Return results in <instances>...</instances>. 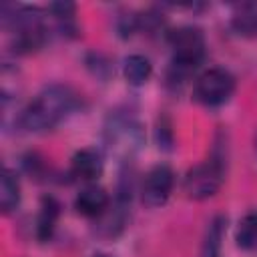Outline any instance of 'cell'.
<instances>
[{"instance_id":"cell-2","label":"cell","mask_w":257,"mask_h":257,"mask_svg":"<svg viewBox=\"0 0 257 257\" xmlns=\"http://www.w3.org/2000/svg\"><path fill=\"white\" fill-rule=\"evenodd\" d=\"M169 44L173 50V68L187 72L195 68L205 56V36L199 28L181 26L169 34Z\"/></svg>"},{"instance_id":"cell-14","label":"cell","mask_w":257,"mask_h":257,"mask_svg":"<svg viewBox=\"0 0 257 257\" xmlns=\"http://www.w3.org/2000/svg\"><path fill=\"white\" fill-rule=\"evenodd\" d=\"M155 137H157V143H159L161 149H165V151L171 149V145H173V131H171V124H169L165 118L157 124Z\"/></svg>"},{"instance_id":"cell-3","label":"cell","mask_w":257,"mask_h":257,"mask_svg":"<svg viewBox=\"0 0 257 257\" xmlns=\"http://www.w3.org/2000/svg\"><path fill=\"white\" fill-rule=\"evenodd\" d=\"M223 173H225V169L219 159H209L201 165H195L185 175L183 189H185L187 197L195 199V201L213 197L223 183Z\"/></svg>"},{"instance_id":"cell-10","label":"cell","mask_w":257,"mask_h":257,"mask_svg":"<svg viewBox=\"0 0 257 257\" xmlns=\"http://www.w3.org/2000/svg\"><path fill=\"white\" fill-rule=\"evenodd\" d=\"M225 225L227 219L223 215H217L205 233V241H203V257H221V239L225 233Z\"/></svg>"},{"instance_id":"cell-8","label":"cell","mask_w":257,"mask_h":257,"mask_svg":"<svg viewBox=\"0 0 257 257\" xmlns=\"http://www.w3.org/2000/svg\"><path fill=\"white\" fill-rule=\"evenodd\" d=\"M20 203V183L16 179V173L10 169L2 171L0 177V207L4 213H12Z\"/></svg>"},{"instance_id":"cell-5","label":"cell","mask_w":257,"mask_h":257,"mask_svg":"<svg viewBox=\"0 0 257 257\" xmlns=\"http://www.w3.org/2000/svg\"><path fill=\"white\" fill-rule=\"evenodd\" d=\"M173 185H175V175H173L171 167H167V165L153 167L147 173V177L143 181V187H141L143 203L147 207H161V205H165L167 199L171 197Z\"/></svg>"},{"instance_id":"cell-15","label":"cell","mask_w":257,"mask_h":257,"mask_svg":"<svg viewBox=\"0 0 257 257\" xmlns=\"http://www.w3.org/2000/svg\"><path fill=\"white\" fill-rule=\"evenodd\" d=\"M92 257H110V255H104V253H96V255H92Z\"/></svg>"},{"instance_id":"cell-4","label":"cell","mask_w":257,"mask_h":257,"mask_svg":"<svg viewBox=\"0 0 257 257\" xmlns=\"http://www.w3.org/2000/svg\"><path fill=\"white\" fill-rule=\"evenodd\" d=\"M235 78L225 68H209L195 80V98L205 106H219L231 98Z\"/></svg>"},{"instance_id":"cell-13","label":"cell","mask_w":257,"mask_h":257,"mask_svg":"<svg viewBox=\"0 0 257 257\" xmlns=\"http://www.w3.org/2000/svg\"><path fill=\"white\" fill-rule=\"evenodd\" d=\"M233 28L243 36L257 34V4H243L233 16Z\"/></svg>"},{"instance_id":"cell-12","label":"cell","mask_w":257,"mask_h":257,"mask_svg":"<svg viewBox=\"0 0 257 257\" xmlns=\"http://www.w3.org/2000/svg\"><path fill=\"white\" fill-rule=\"evenodd\" d=\"M235 241L241 249H253L257 245V211L247 213L237 227Z\"/></svg>"},{"instance_id":"cell-11","label":"cell","mask_w":257,"mask_h":257,"mask_svg":"<svg viewBox=\"0 0 257 257\" xmlns=\"http://www.w3.org/2000/svg\"><path fill=\"white\" fill-rule=\"evenodd\" d=\"M58 213H60V205L52 197H44L42 207H40V215H38V223H36V233L40 239H48L52 235Z\"/></svg>"},{"instance_id":"cell-1","label":"cell","mask_w":257,"mask_h":257,"mask_svg":"<svg viewBox=\"0 0 257 257\" xmlns=\"http://www.w3.org/2000/svg\"><path fill=\"white\" fill-rule=\"evenodd\" d=\"M78 104V96L72 88L64 84L46 86L36 98L22 110L20 122L28 131H46L56 126L64 116H68Z\"/></svg>"},{"instance_id":"cell-6","label":"cell","mask_w":257,"mask_h":257,"mask_svg":"<svg viewBox=\"0 0 257 257\" xmlns=\"http://www.w3.org/2000/svg\"><path fill=\"white\" fill-rule=\"evenodd\" d=\"M110 207V197L108 193L98 187V185H88L84 187L76 199H74V209L84 215V217H92V219H98L104 215V211Z\"/></svg>"},{"instance_id":"cell-9","label":"cell","mask_w":257,"mask_h":257,"mask_svg":"<svg viewBox=\"0 0 257 257\" xmlns=\"http://www.w3.org/2000/svg\"><path fill=\"white\" fill-rule=\"evenodd\" d=\"M122 72H124V78L135 84V86H141L149 80L151 72H153V66L149 62L147 56L143 54H131L124 58V64H122Z\"/></svg>"},{"instance_id":"cell-7","label":"cell","mask_w":257,"mask_h":257,"mask_svg":"<svg viewBox=\"0 0 257 257\" xmlns=\"http://www.w3.org/2000/svg\"><path fill=\"white\" fill-rule=\"evenodd\" d=\"M72 173L78 179L94 181L102 173V157L94 149H80L72 157Z\"/></svg>"}]
</instances>
